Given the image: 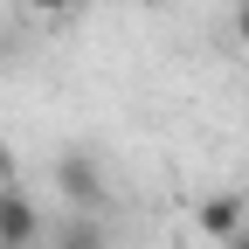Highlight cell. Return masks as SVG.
<instances>
[{"label": "cell", "instance_id": "obj_8", "mask_svg": "<svg viewBox=\"0 0 249 249\" xmlns=\"http://www.w3.org/2000/svg\"><path fill=\"white\" fill-rule=\"evenodd\" d=\"M222 249H249V229H242V235H229V242H222Z\"/></svg>", "mask_w": 249, "mask_h": 249}, {"label": "cell", "instance_id": "obj_1", "mask_svg": "<svg viewBox=\"0 0 249 249\" xmlns=\"http://www.w3.org/2000/svg\"><path fill=\"white\" fill-rule=\"evenodd\" d=\"M55 187H62V201L76 214H104V201H111L104 166L90 160V152H55Z\"/></svg>", "mask_w": 249, "mask_h": 249}, {"label": "cell", "instance_id": "obj_4", "mask_svg": "<svg viewBox=\"0 0 249 249\" xmlns=\"http://www.w3.org/2000/svg\"><path fill=\"white\" fill-rule=\"evenodd\" d=\"M49 249H111V235H104V214H62V222L49 229Z\"/></svg>", "mask_w": 249, "mask_h": 249}, {"label": "cell", "instance_id": "obj_5", "mask_svg": "<svg viewBox=\"0 0 249 249\" xmlns=\"http://www.w3.org/2000/svg\"><path fill=\"white\" fill-rule=\"evenodd\" d=\"M21 14H35V21H62V14H76V0H14Z\"/></svg>", "mask_w": 249, "mask_h": 249}, {"label": "cell", "instance_id": "obj_7", "mask_svg": "<svg viewBox=\"0 0 249 249\" xmlns=\"http://www.w3.org/2000/svg\"><path fill=\"white\" fill-rule=\"evenodd\" d=\"M0 187H14V160H7V145H0Z\"/></svg>", "mask_w": 249, "mask_h": 249}, {"label": "cell", "instance_id": "obj_9", "mask_svg": "<svg viewBox=\"0 0 249 249\" xmlns=\"http://www.w3.org/2000/svg\"><path fill=\"white\" fill-rule=\"evenodd\" d=\"M0 249H7V242H0Z\"/></svg>", "mask_w": 249, "mask_h": 249}, {"label": "cell", "instance_id": "obj_6", "mask_svg": "<svg viewBox=\"0 0 249 249\" xmlns=\"http://www.w3.org/2000/svg\"><path fill=\"white\" fill-rule=\"evenodd\" d=\"M235 42L249 49V0H235Z\"/></svg>", "mask_w": 249, "mask_h": 249}, {"label": "cell", "instance_id": "obj_3", "mask_svg": "<svg viewBox=\"0 0 249 249\" xmlns=\"http://www.w3.org/2000/svg\"><path fill=\"white\" fill-rule=\"evenodd\" d=\"M242 229H249L242 194H208V201L194 208V235H208V242H229V235H242Z\"/></svg>", "mask_w": 249, "mask_h": 249}, {"label": "cell", "instance_id": "obj_2", "mask_svg": "<svg viewBox=\"0 0 249 249\" xmlns=\"http://www.w3.org/2000/svg\"><path fill=\"white\" fill-rule=\"evenodd\" d=\"M0 242L7 249H42L49 242V214L35 208L28 187H0Z\"/></svg>", "mask_w": 249, "mask_h": 249}]
</instances>
